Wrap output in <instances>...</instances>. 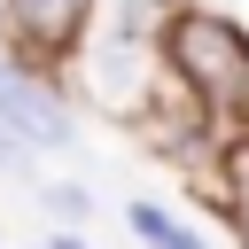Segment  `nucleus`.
Instances as JSON below:
<instances>
[{
  "instance_id": "1",
  "label": "nucleus",
  "mask_w": 249,
  "mask_h": 249,
  "mask_svg": "<svg viewBox=\"0 0 249 249\" xmlns=\"http://www.w3.org/2000/svg\"><path fill=\"white\" fill-rule=\"evenodd\" d=\"M171 62L218 109H241L249 101V39H241L233 16H179L171 23Z\"/></svg>"
},
{
  "instance_id": "2",
  "label": "nucleus",
  "mask_w": 249,
  "mask_h": 249,
  "mask_svg": "<svg viewBox=\"0 0 249 249\" xmlns=\"http://www.w3.org/2000/svg\"><path fill=\"white\" fill-rule=\"evenodd\" d=\"M0 124L23 140V148H70V124H62V109L31 86V78H16L8 62H0Z\"/></svg>"
},
{
  "instance_id": "3",
  "label": "nucleus",
  "mask_w": 249,
  "mask_h": 249,
  "mask_svg": "<svg viewBox=\"0 0 249 249\" xmlns=\"http://www.w3.org/2000/svg\"><path fill=\"white\" fill-rule=\"evenodd\" d=\"M78 16H86V0H16V23H23L39 47L70 39V31H78Z\"/></svg>"
},
{
  "instance_id": "4",
  "label": "nucleus",
  "mask_w": 249,
  "mask_h": 249,
  "mask_svg": "<svg viewBox=\"0 0 249 249\" xmlns=\"http://www.w3.org/2000/svg\"><path fill=\"white\" fill-rule=\"evenodd\" d=\"M132 226H140V241H156V249H202V241H195L187 226H171L156 202H132Z\"/></svg>"
},
{
  "instance_id": "5",
  "label": "nucleus",
  "mask_w": 249,
  "mask_h": 249,
  "mask_svg": "<svg viewBox=\"0 0 249 249\" xmlns=\"http://www.w3.org/2000/svg\"><path fill=\"white\" fill-rule=\"evenodd\" d=\"M233 210H241V233H249V148L233 156Z\"/></svg>"
},
{
  "instance_id": "6",
  "label": "nucleus",
  "mask_w": 249,
  "mask_h": 249,
  "mask_svg": "<svg viewBox=\"0 0 249 249\" xmlns=\"http://www.w3.org/2000/svg\"><path fill=\"white\" fill-rule=\"evenodd\" d=\"M47 202H54V210H62V218H86V195H78V187H54V195H47Z\"/></svg>"
},
{
  "instance_id": "7",
  "label": "nucleus",
  "mask_w": 249,
  "mask_h": 249,
  "mask_svg": "<svg viewBox=\"0 0 249 249\" xmlns=\"http://www.w3.org/2000/svg\"><path fill=\"white\" fill-rule=\"evenodd\" d=\"M0 163H23V140H16L8 124H0Z\"/></svg>"
},
{
  "instance_id": "8",
  "label": "nucleus",
  "mask_w": 249,
  "mask_h": 249,
  "mask_svg": "<svg viewBox=\"0 0 249 249\" xmlns=\"http://www.w3.org/2000/svg\"><path fill=\"white\" fill-rule=\"evenodd\" d=\"M140 16H148V0H124V31H132V23H140Z\"/></svg>"
},
{
  "instance_id": "9",
  "label": "nucleus",
  "mask_w": 249,
  "mask_h": 249,
  "mask_svg": "<svg viewBox=\"0 0 249 249\" xmlns=\"http://www.w3.org/2000/svg\"><path fill=\"white\" fill-rule=\"evenodd\" d=\"M54 249H86V241H70V233H62V241H54Z\"/></svg>"
}]
</instances>
